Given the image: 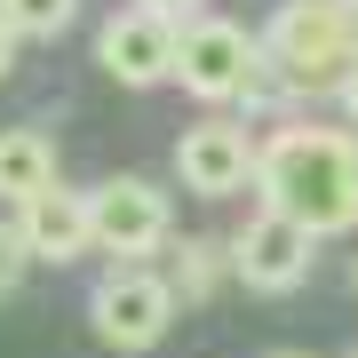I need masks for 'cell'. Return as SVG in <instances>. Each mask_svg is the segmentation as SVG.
<instances>
[{
	"instance_id": "17",
	"label": "cell",
	"mask_w": 358,
	"mask_h": 358,
	"mask_svg": "<svg viewBox=\"0 0 358 358\" xmlns=\"http://www.w3.org/2000/svg\"><path fill=\"white\" fill-rule=\"evenodd\" d=\"M343 16H350V32H358V0H343Z\"/></svg>"
},
{
	"instance_id": "7",
	"label": "cell",
	"mask_w": 358,
	"mask_h": 358,
	"mask_svg": "<svg viewBox=\"0 0 358 358\" xmlns=\"http://www.w3.org/2000/svg\"><path fill=\"white\" fill-rule=\"evenodd\" d=\"M88 199H96V247L103 255L136 263L152 247H167V192L152 176H103Z\"/></svg>"
},
{
	"instance_id": "6",
	"label": "cell",
	"mask_w": 358,
	"mask_h": 358,
	"mask_svg": "<svg viewBox=\"0 0 358 358\" xmlns=\"http://www.w3.org/2000/svg\"><path fill=\"white\" fill-rule=\"evenodd\" d=\"M176 48H183V24L136 0L128 16H112V24H103L96 64L112 72L120 88H159V80H176Z\"/></svg>"
},
{
	"instance_id": "18",
	"label": "cell",
	"mask_w": 358,
	"mask_h": 358,
	"mask_svg": "<svg viewBox=\"0 0 358 358\" xmlns=\"http://www.w3.org/2000/svg\"><path fill=\"white\" fill-rule=\"evenodd\" d=\"M271 358H310V350H271Z\"/></svg>"
},
{
	"instance_id": "4",
	"label": "cell",
	"mask_w": 358,
	"mask_h": 358,
	"mask_svg": "<svg viewBox=\"0 0 358 358\" xmlns=\"http://www.w3.org/2000/svg\"><path fill=\"white\" fill-rule=\"evenodd\" d=\"M310 263H319V231L303 215H287V207H271V199L239 223V239H231V279L255 287V294H294L310 279Z\"/></svg>"
},
{
	"instance_id": "8",
	"label": "cell",
	"mask_w": 358,
	"mask_h": 358,
	"mask_svg": "<svg viewBox=\"0 0 358 358\" xmlns=\"http://www.w3.org/2000/svg\"><path fill=\"white\" fill-rule=\"evenodd\" d=\"M255 159H263V143L247 136L239 120H199V128L176 136V176L192 183L199 199H231L247 176H255Z\"/></svg>"
},
{
	"instance_id": "3",
	"label": "cell",
	"mask_w": 358,
	"mask_h": 358,
	"mask_svg": "<svg viewBox=\"0 0 358 358\" xmlns=\"http://www.w3.org/2000/svg\"><path fill=\"white\" fill-rule=\"evenodd\" d=\"M271 56L247 40L239 24H183V48H176V88H192L199 103H263L271 80H263Z\"/></svg>"
},
{
	"instance_id": "11",
	"label": "cell",
	"mask_w": 358,
	"mask_h": 358,
	"mask_svg": "<svg viewBox=\"0 0 358 358\" xmlns=\"http://www.w3.org/2000/svg\"><path fill=\"white\" fill-rule=\"evenodd\" d=\"M223 271H231V247H207V239H183L176 247V303H207V294L223 287Z\"/></svg>"
},
{
	"instance_id": "19",
	"label": "cell",
	"mask_w": 358,
	"mask_h": 358,
	"mask_svg": "<svg viewBox=\"0 0 358 358\" xmlns=\"http://www.w3.org/2000/svg\"><path fill=\"white\" fill-rule=\"evenodd\" d=\"M350 294H358V263H350Z\"/></svg>"
},
{
	"instance_id": "13",
	"label": "cell",
	"mask_w": 358,
	"mask_h": 358,
	"mask_svg": "<svg viewBox=\"0 0 358 358\" xmlns=\"http://www.w3.org/2000/svg\"><path fill=\"white\" fill-rule=\"evenodd\" d=\"M24 263H32V247H24V231H0V294H16V279H24Z\"/></svg>"
},
{
	"instance_id": "20",
	"label": "cell",
	"mask_w": 358,
	"mask_h": 358,
	"mask_svg": "<svg viewBox=\"0 0 358 358\" xmlns=\"http://www.w3.org/2000/svg\"><path fill=\"white\" fill-rule=\"evenodd\" d=\"M350 358H358V350H350Z\"/></svg>"
},
{
	"instance_id": "9",
	"label": "cell",
	"mask_w": 358,
	"mask_h": 358,
	"mask_svg": "<svg viewBox=\"0 0 358 358\" xmlns=\"http://www.w3.org/2000/svg\"><path fill=\"white\" fill-rule=\"evenodd\" d=\"M16 231H24L32 263H80L96 247V199L48 183V192H32L24 207H16Z\"/></svg>"
},
{
	"instance_id": "12",
	"label": "cell",
	"mask_w": 358,
	"mask_h": 358,
	"mask_svg": "<svg viewBox=\"0 0 358 358\" xmlns=\"http://www.w3.org/2000/svg\"><path fill=\"white\" fill-rule=\"evenodd\" d=\"M0 16L16 24V40H56L80 16V0H0Z\"/></svg>"
},
{
	"instance_id": "14",
	"label": "cell",
	"mask_w": 358,
	"mask_h": 358,
	"mask_svg": "<svg viewBox=\"0 0 358 358\" xmlns=\"http://www.w3.org/2000/svg\"><path fill=\"white\" fill-rule=\"evenodd\" d=\"M8 64H16V24L0 16V80H8Z\"/></svg>"
},
{
	"instance_id": "5",
	"label": "cell",
	"mask_w": 358,
	"mask_h": 358,
	"mask_svg": "<svg viewBox=\"0 0 358 358\" xmlns=\"http://www.w3.org/2000/svg\"><path fill=\"white\" fill-rule=\"evenodd\" d=\"M167 319H176V287L159 279V271H112V279H96L88 294V327H96V343H112V350H152Z\"/></svg>"
},
{
	"instance_id": "2",
	"label": "cell",
	"mask_w": 358,
	"mask_h": 358,
	"mask_svg": "<svg viewBox=\"0 0 358 358\" xmlns=\"http://www.w3.org/2000/svg\"><path fill=\"white\" fill-rule=\"evenodd\" d=\"M263 56L287 72V88L319 96V88H343V72L358 56V32H350L343 0H287L263 32Z\"/></svg>"
},
{
	"instance_id": "15",
	"label": "cell",
	"mask_w": 358,
	"mask_h": 358,
	"mask_svg": "<svg viewBox=\"0 0 358 358\" xmlns=\"http://www.w3.org/2000/svg\"><path fill=\"white\" fill-rule=\"evenodd\" d=\"M143 8H159V16H199V0H143Z\"/></svg>"
},
{
	"instance_id": "16",
	"label": "cell",
	"mask_w": 358,
	"mask_h": 358,
	"mask_svg": "<svg viewBox=\"0 0 358 358\" xmlns=\"http://www.w3.org/2000/svg\"><path fill=\"white\" fill-rule=\"evenodd\" d=\"M343 103L358 112V56H350V72H343Z\"/></svg>"
},
{
	"instance_id": "1",
	"label": "cell",
	"mask_w": 358,
	"mask_h": 358,
	"mask_svg": "<svg viewBox=\"0 0 358 358\" xmlns=\"http://www.w3.org/2000/svg\"><path fill=\"white\" fill-rule=\"evenodd\" d=\"M255 183L271 207H287V215H303L319 239H334V231L358 223V136L343 128H279L263 143L255 159Z\"/></svg>"
},
{
	"instance_id": "10",
	"label": "cell",
	"mask_w": 358,
	"mask_h": 358,
	"mask_svg": "<svg viewBox=\"0 0 358 358\" xmlns=\"http://www.w3.org/2000/svg\"><path fill=\"white\" fill-rule=\"evenodd\" d=\"M48 183H56V136L48 128H0V199L24 207Z\"/></svg>"
}]
</instances>
